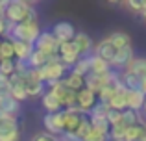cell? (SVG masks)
I'll return each instance as SVG.
<instances>
[{"label": "cell", "instance_id": "5bb4252c", "mask_svg": "<svg viewBox=\"0 0 146 141\" xmlns=\"http://www.w3.org/2000/svg\"><path fill=\"white\" fill-rule=\"evenodd\" d=\"M133 58H135V56H133V48H131V45H129V47L118 48L117 54H115V58L111 59L109 65H111V67H115V69H126V67L129 65V61H131Z\"/></svg>", "mask_w": 146, "mask_h": 141}, {"label": "cell", "instance_id": "44dd1931", "mask_svg": "<svg viewBox=\"0 0 146 141\" xmlns=\"http://www.w3.org/2000/svg\"><path fill=\"white\" fill-rule=\"evenodd\" d=\"M63 86L67 87V89H70V91H82L83 87H85V78L83 76H80V74H74V72H68L67 76H65L63 80Z\"/></svg>", "mask_w": 146, "mask_h": 141}, {"label": "cell", "instance_id": "ba28073f", "mask_svg": "<svg viewBox=\"0 0 146 141\" xmlns=\"http://www.w3.org/2000/svg\"><path fill=\"white\" fill-rule=\"evenodd\" d=\"M52 35L56 37V41L59 45L61 43H70V41L74 39V35H76V28H74V24H70V22L61 21V22H56V24H54Z\"/></svg>", "mask_w": 146, "mask_h": 141}, {"label": "cell", "instance_id": "5b68a950", "mask_svg": "<svg viewBox=\"0 0 146 141\" xmlns=\"http://www.w3.org/2000/svg\"><path fill=\"white\" fill-rule=\"evenodd\" d=\"M0 141H21V126L17 117L0 119Z\"/></svg>", "mask_w": 146, "mask_h": 141}, {"label": "cell", "instance_id": "f1b7e54d", "mask_svg": "<svg viewBox=\"0 0 146 141\" xmlns=\"http://www.w3.org/2000/svg\"><path fill=\"white\" fill-rule=\"evenodd\" d=\"M89 121H91V124H93V128L96 132H100V134H104V136H107L109 134V123H107V119L106 117H93L91 119L89 117Z\"/></svg>", "mask_w": 146, "mask_h": 141}, {"label": "cell", "instance_id": "bcb514c9", "mask_svg": "<svg viewBox=\"0 0 146 141\" xmlns=\"http://www.w3.org/2000/svg\"><path fill=\"white\" fill-rule=\"evenodd\" d=\"M143 89H144V93H146V80H143Z\"/></svg>", "mask_w": 146, "mask_h": 141}, {"label": "cell", "instance_id": "d6986e66", "mask_svg": "<svg viewBox=\"0 0 146 141\" xmlns=\"http://www.w3.org/2000/svg\"><path fill=\"white\" fill-rule=\"evenodd\" d=\"M118 78H120V82L124 84V87H126L128 91H144V89H143V78L131 74V72L124 71L120 76H118Z\"/></svg>", "mask_w": 146, "mask_h": 141}, {"label": "cell", "instance_id": "9c48e42d", "mask_svg": "<svg viewBox=\"0 0 146 141\" xmlns=\"http://www.w3.org/2000/svg\"><path fill=\"white\" fill-rule=\"evenodd\" d=\"M43 123H44V128H46V132L48 134H52V136H61L65 132V121H63V110L61 112H57V113H46L44 115V119H43Z\"/></svg>", "mask_w": 146, "mask_h": 141}, {"label": "cell", "instance_id": "7a4b0ae2", "mask_svg": "<svg viewBox=\"0 0 146 141\" xmlns=\"http://www.w3.org/2000/svg\"><path fill=\"white\" fill-rule=\"evenodd\" d=\"M39 71V78L43 80L44 84H56V82H61V80L65 78V74H67L68 67L63 65V63L59 61V59H54V61H48L46 65H43Z\"/></svg>", "mask_w": 146, "mask_h": 141}, {"label": "cell", "instance_id": "ac0fdd59", "mask_svg": "<svg viewBox=\"0 0 146 141\" xmlns=\"http://www.w3.org/2000/svg\"><path fill=\"white\" fill-rule=\"evenodd\" d=\"M146 136V123L144 121H139V123L131 124V126H126L124 132V141H137L141 138Z\"/></svg>", "mask_w": 146, "mask_h": 141}, {"label": "cell", "instance_id": "c3c4849f", "mask_svg": "<svg viewBox=\"0 0 146 141\" xmlns=\"http://www.w3.org/2000/svg\"><path fill=\"white\" fill-rule=\"evenodd\" d=\"M107 141H124V139H107Z\"/></svg>", "mask_w": 146, "mask_h": 141}, {"label": "cell", "instance_id": "e575fe53", "mask_svg": "<svg viewBox=\"0 0 146 141\" xmlns=\"http://www.w3.org/2000/svg\"><path fill=\"white\" fill-rule=\"evenodd\" d=\"M106 119H107V123H109V126H117V124H122V112L109 108V112H107Z\"/></svg>", "mask_w": 146, "mask_h": 141}, {"label": "cell", "instance_id": "4fadbf2b", "mask_svg": "<svg viewBox=\"0 0 146 141\" xmlns=\"http://www.w3.org/2000/svg\"><path fill=\"white\" fill-rule=\"evenodd\" d=\"M0 112L4 117H17L21 112V102H17L9 93H0Z\"/></svg>", "mask_w": 146, "mask_h": 141}, {"label": "cell", "instance_id": "ab89813d", "mask_svg": "<svg viewBox=\"0 0 146 141\" xmlns=\"http://www.w3.org/2000/svg\"><path fill=\"white\" fill-rule=\"evenodd\" d=\"M9 89V76H4L0 72V93H7Z\"/></svg>", "mask_w": 146, "mask_h": 141}, {"label": "cell", "instance_id": "f35d334b", "mask_svg": "<svg viewBox=\"0 0 146 141\" xmlns=\"http://www.w3.org/2000/svg\"><path fill=\"white\" fill-rule=\"evenodd\" d=\"M83 141H107V136H104V134H100V132H96L93 128V132H91L89 136H87Z\"/></svg>", "mask_w": 146, "mask_h": 141}, {"label": "cell", "instance_id": "277c9868", "mask_svg": "<svg viewBox=\"0 0 146 141\" xmlns=\"http://www.w3.org/2000/svg\"><path fill=\"white\" fill-rule=\"evenodd\" d=\"M22 80H24V87H26L28 98H37V97H43L44 95V82L39 78V71L37 69L30 67L26 71V74L22 76Z\"/></svg>", "mask_w": 146, "mask_h": 141}, {"label": "cell", "instance_id": "74e56055", "mask_svg": "<svg viewBox=\"0 0 146 141\" xmlns=\"http://www.w3.org/2000/svg\"><path fill=\"white\" fill-rule=\"evenodd\" d=\"M30 141H59V139H57L56 136L48 134V132H39V134H35Z\"/></svg>", "mask_w": 146, "mask_h": 141}, {"label": "cell", "instance_id": "e0dca14e", "mask_svg": "<svg viewBox=\"0 0 146 141\" xmlns=\"http://www.w3.org/2000/svg\"><path fill=\"white\" fill-rule=\"evenodd\" d=\"M54 59H59V56H48V54H44V52L33 48L32 56L28 58V65L32 67V69H41L43 65H46L48 61H54Z\"/></svg>", "mask_w": 146, "mask_h": 141}, {"label": "cell", "instance_id": "cb8c5ba5", "mask_svg": "<svg viewBox=\"0 0 146 141\" xmlns=\"http://www.w3.org/2000/svg\"><path fill=\"white\" fill-rule=\"evenodd\" d=\"M124 71H128V72H131V74L146 80V58H133Z\"/></svg>", "mask_w": 146, "mask_h": 141}, {"label": "cell", "instance_id": "52a82bcc", "mask_svg": "<svg viewBox=\"0 0 146 141\" xmlns=\"http://www.w3.org/2000/svg\"><path fill=\"white\" fill-rule=\"evenodd\" d=\"M33 48L35 50H41L48 56H57L59 52V43L56 41V37L52 35V32H41L37 41L33 43Z\"/></svg>", "mask_w": 146, "mask_h": 141}, {"label": "cell", "instance_id": "4dcf8cb0", "mask_svg": "<svg viewBox=\"0 0 146 141\" xmlns=\"http://www.w3.org/2000/svg\"><path fill=\"white\" fill-rule=\"evenodd\" d=\"M139 121H141L139 112H133V110H128V108L122 112V124L124 126H131V124L139 123Z\"/></svg>", "mask_w": 146, "mask_h": 141}, {"label": "cell", "instance_id": "8d00e7d4", "mask_svg": "<svg viewBox=\"0 0 146 141\" xmlns=\"http://www.w3.org/2000/svg\"><path fill=\"white\" fill-rule=\"evenodd\" d=\"M0 72L4 76H11L15 72V59H2L0 61Z\"/></svg>", "mask_w": 146, "mask_h": 141}, {"label": "cell", "instance_id": "836d02e7", "mask_svg": "<svg viewBox=\"0 0 146 141\" xmlns=\"http://www.w3.org/2000/svg\"><path fill=\"white\" fill-rule=\"evenodd\" d=\"M122 4L133 13H143V9L146 7V0H124Z\"/></svg>", "mask_w": 146, "mask_h": 141}, {"label": "cell", "instance_id": "30bf717a", "mask_svg": "<svg viewBox=\"0 0 146 141\" xmlns=\"http://www.w3.org/2000/svg\"><path fill=\"white\" fill-rule=\"evenodd\" d=\"M57 56H59V61L63 63V65H67L68 69H70V67L82 58L80 52H78V48H76V45L72 43V41H70V43H61Z\"/></svg>", "mask_w": 146, "mask_h": 141}, {"label": "cell", "instance_id": "681fc988", "mask_svg": "<svg viewBox=\"0 0 146 141\" xmlns=\"http://www.w3.org/2000/svg\"><path fill=\"white\" fill-rule=\"evenodd\" d=\"M137 141H146V136H144V138H141V139H137Z\"/></svg>", "mask_w": 146, "mask_h": 141}, {"label": "cell", "instance_id": "8fae6325", "mask_svg": "<svg viewBox=\"0 0 146 141\" xmlns=\"http://www.w3.org/2000/svg\"><path fill=\"white\" fill-rule=\"evenodd\" d=\"M7 93H9L17 102H22V100L28 98L26 87H24V80H22V76H19L17 72H13V74L9 76V89H7Z\"/></svg>", "mask_w": 146, "mask_h": 141}, {"label": "cell", "instance_id": "9a60e30c", "mask_svg": "<svg viewBox=\"0 0 146 141\" xmlns=\"http://www.w3.org/2000/svg\"><path fill=\"white\" fill-rule=\"evenodd\" d=\"M93 52H94V56L102 58L104 61L111 63V59H113V58H115V54H117V48H115L113 45L107 41V37H106V39L98 41V43L94 45V47H93Z\"/></svg>", "mask_w": 146, "mask_h": 141}, {"label": "cell", "instance_id": "7c38bea8", "mask_svg": "<svg viewBox=\"0 0 146 141\" xmlns=\"http://www.w3.org/2000/svg\"><path fill=\"white\" fill-rule=\"evenodd\" d=\"M76 104H78L80 112L87 115V113H89V110L96 104V93H93V91L87 89V87H83L82 91H78V93H76Z\"/></svg>", "mask_w": 146, "mask_h": 141}, {"label": "cell", "instance_id": "f546056e", "mask_svg": "<svg viewBox=\"0 0 146 141\" xmlns=\"http://www.w3.org/2000/svg\"><path fill=\"white\" fill-rule=\"evenodd\" d=\"M107 112H109V104H104V102L96 100V104H94L93 108L89 110L87 117H91V119H93V117H106Z\"/></svg>", "mask_w": 146, "mask_h": 141}, {"label": "cell", "instance_id": "1f68e13d", "mask_svg": "<svg viewBox=\"0 0 146 141\" xmlns=\"http://www.w3.org/2000/svg\"><path fill=\"white\" fill-rule=\"evenodd\" d=\"M117 80H118V76H117ZM117 80H115V82H117ZM115 82L109 84V86H106V87H102V89L98 91L100 102H104V104H109V100L113 98V95H115Z\"/></svg>", "mask_w": 146, "mask_h": 141}, {"label": "cell", "instance_id": "2e32d148", "mask_svg": "<svg viewBox=\"0 0 146 141\" xmlns=\"http://www.w3.org/2000/svg\"><path fill=\"white\" fill-rule=\"evenodd\" d=\"M72 43L76 45V48H78V52H80V56H82V58H85L89 52H93V47H94L93 39H91L87 33H83V32H76Z\"/></svg>", "mask_w": 146, "mask_h": 141}, {"label": "cell", "instance_id": "6da1fadb", "mask_svg": "<svg viewBox=\"0 0 146 141\" xmlns=\"http://www.w3.org/2000/svg\"><path fill=\"white\" fill-rule=\"evenodd\" d=\"M41 33L39 22H21V24H9L7 22V30L4 39H15V41H22V43L33 45L37 41Z\"/></svg>", "mask_w": 146, "mask_h": 141}, {"label": "cell", "instance_id": "b9f144b4", "mask_svg": "<svg viewBox=\"0 0 146 141\" xmlns=\"http://www.w3.org/2000/svg\"><path fill=\"white\" fill-rule=\"evenodd\" d=\"M9 2L11 0H0V13L4 15V11H6V7L9 6Z\"/></svg>", "mask_w": 146, "mask_h": 141}, {"label": "cell", "instance_id": "f6af8a7d", "mask_svg": "<svg viewBox=\"0 0 146 141\" xmlns=\"http://www.w3.org/2000/svg\"><path fill=\"white\" fill-rule=\"evenodd\" d=\"M141 17H143L144 21H146V7H144V9H143V13H141Z\"/></svg>", "mask_w": 146, "mask_h": 141}, {"label": "cell", "instance_id": "d4e9b609", "mask_svg": "<svg viewBox=\"0 0 146 141\" xmlns=\"http://www.w3.org/2000/svg\"><path fill=\"white\" fill-rule=\"evenodd\" d=\"M41 104H43V108L46 110L48 113H57V112H61V110H63L61 102L57 100L52 93H48V91H44V95L41 97Z\"/></svg>", "mask_w": 146, "mask_h": 141}, {"label": "cell", "instance_id": "60d3db41", "mask_svg": "<svg viewBox=\"0 0 146 141\" xmlns=\"http://www.w3.org/2000/svg\"><path fill=\"white\" fill-rule=\"evenodd\" d=\"M6 30H7V21L4 19V15H0V35H6Z\"/></svg>", "mask_w": 146, "mask_h": 141}, {"label": "cell", "instance_id": "484cf974", "mask_svg": "<svg viewBox=\"0 0 146 141\" xmlns=\"http://www.w3.org/2000/svg\"><path fill=\"white\" fill-rule=\"evenodd\" d=\"M89 69L91 72H94V74H104V72H109L111 71V65L107 61H104L102 58H98V56H89Z\"/></svg>", "mask_w": 146, "mask_h": 141}, {"label": "cell", "instance_id": "d590c367", "mask_svg": "<svg viewBox=\"0 0 146 141\" xmlns=\"http://www.w3.org/2000/svg\"><path fill=\"white\" fill-rule=\"evenodd\" d=\"M124 132H126V126H124V124L111 126L109 128V134H107V139H124Z\"/></svg>", "mask_w": 146, "mask_h": 141}, {"label": "cell", "instance_id": "83f0119b", "mask_svg": "<svg viewBox=\"0 0 146 141\" xmlns=\"http://www.w3.org/2000/svg\"><path fill=\"white\" fill-rule=\"evenodd\" d=\"M70 72L80 74V76H83V78H85V76L91 72V69H89V58H87V56H85V58H80L78 61L70 67Z\"/></svg>", "mask_w": 146, "mask_h": 141}, {"label": "cell", "instance_id": "4316f807", "mask_svg": "<svg viewBox=\"0 0 146 141\" xmlns=\"http://www.w3.org/2000/svg\"><path fill=\"white\" fill-rule=\"evenodd\" d=\"M2 59H15V50L11 39H0V61Z\"/></svg>", "mask_w": 146, "mask_h": 141}, {"label": "cell", "instance_id": "7402d4cb", "mask_svg": "<svg viewBox=\"0 0 146 141\" xmlns=\"http://www.w3.org/2000/svg\"><path fill=\"white\" fill-rule=\"evenodd\" d=\"M107 41H109L111 45H113L115 48H124V47H129L131 45V39H129V35L126 32H111L109 35H107Z\"/></svg>", "mask_w": 146, "mask_h": 141}, {"label": "cell", "instance_id": "ffe728a7", "mask_svg": "<svg viewBox=\"0 0 146 141\" xmlns=\"http://www.w3.org/2000/svg\"><path fill=\"white\" fill-rule=\"evenodd\" d=\"M11 43H13L15 58H17L19 61H28V58L32 56V52H33V45L22 43V41H15V39H11Z\"/></svg>", "mask_w": 146, "mask_h": 141}, {"label": "cell", "instance_id": "3957f363", "mask_svg": "<svg viewBox=\"0 0 146 141\" xmlns=\"http://www.w3.org/2000/svg\"><path fill=\"white\" fill-rule=\"evenodd\" d=\"M30 9H32L30 4L22 2V0H11L9 6L4 11V19H6L9 24H21V22H24L26 19H28Z\"/></svg>", "mask_w": 146, "mask_h": 141}, {"label": "cell", "instance_id": "ee69618b", "mask_svg": "<svg viewBox=\"0 0 146 141\" xmlns=\"http://www.w3.org/2000/svg\"><path fill=\"white\" fill-rule=\"evenodd\" d=\"M22 2H26V4H30V6H32L33 2H39V0H22Z\"/></svg>", "mask_w": 146, "mask_h": 141}, {"label": "cell", "instance_id": "8992f818", "mask_svg": "<svg viewBox=\"0 0 146 141\" xmlns=\"http://www.w3.org/2000/svg\"><path fill=\"white\" fill-rule=\"evenodd\" d=\"M115 80H117V74H115L113 71L104 72V74H94V72H89V74L85 76V87H87V89H91L93 93L98 95V91L102 89V87L113 84Z\"/></svg>", "mask_w": 146, "mask_h": 141}, {"label": "cell", "instance_id": "7dc6e473", "mask_svg": "<svg viewBox=\"0 0 146 141\" xmlns=\"http://www.w3.org/2000/svg\"><path fill=\"white\" fill-rule=\"evenodd\" d=\"M143 110H144V115H146V97H144V106H143Z\"/></svg>", "mask_w": 146, "mask_h": 141}, {"label": "cell", "instance_id": "7bdbcfd3", "mask_svg": "<svg viewBox=\"0 0 146 141\" xmlns=\"http://www.w3.org/2000/svg\"><path fill=\"white\" fill-rule=\"evenodd\" d=\"M106 2H109V4H122L124 0H106Z\"/></svg>", "mask_w": 146, "mask_h": 141}, {"label": "cell", "instance_id": "603a6c76", "mask_svg": "<svg viewBox=\"0 0 146 141\" xmlns=\"http://www.w3.org/2000/svg\"><path fill=\"white\" fill-rule=\"evenodd\" d=\"M144 91H128V110L133 112H141L144 106Z\"/></svg>", "mask_w": 146, "mask_h": 141}, {"label": "cell", "instance_id": "f907efd6", "mask_svg": "<svg viewBox=\"0 0 146 141\" xmlns=\"http://www.w3.org/2000/svg\"><path fill=\"white\" fill-rule=\"evenodd\" d=\"M0 15H2V13H0Z\"/></svg>", "mask_w": 146, "mask_h": 141}, {"label": "cell", "instance_id": "d6a6232c", "mask_svg": "<svg viewBox=\"0 0 146 141\" xmlns=\"http://www.w3.org/2000/svg\"><path fill=\"white\" fill-rule=\"evenodd\" d=\"M91 132H93V124H91L89 117L85 115V117H83V121H82V124H80V128L76 130V136H78V138L83 141V139L87 138V136L91 134Z\"/></svg>", "mask_w": 146, "mask_h": 141}]
</instances>
